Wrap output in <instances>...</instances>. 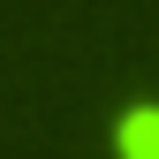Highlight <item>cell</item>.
Returning a JSON list of instances; mask_svg holds the SVG:
<instances>
[{"instance_id": "1", "label": "cell", "mask_w": 159, "mask_h": 159, "mask_svg": "<svg viewBox=\"0 0 159 159\" xmlns=\"http://www.w3.org/2000/svg\"><path fill=\"white\" fill-rule=\"evenodd\" d=\"M114 159H159V98H129L114 121Z\"/></svg>"}]
</instances>
